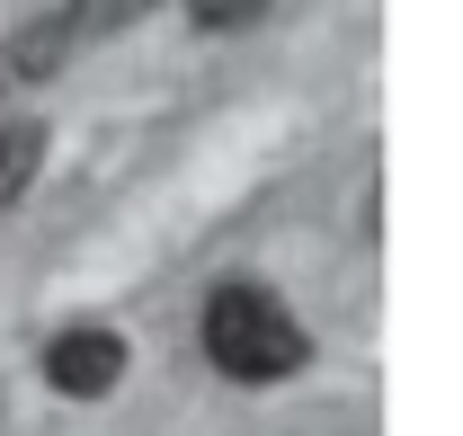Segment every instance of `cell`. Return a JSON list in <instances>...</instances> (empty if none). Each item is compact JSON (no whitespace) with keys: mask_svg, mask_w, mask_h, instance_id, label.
<instances>
[{"mask_svg":"<svg viewBox=\"0 0 463 436\" xmlns=\"http://www.w3.org/2000/svg\"><path fill=\"white\" fill-rule=\"evenodd\" d=\"M45 383H54L62 401H108L116 383H125V338L116 329H62L54 347H45Z\"/></svg>","mask_w":463,"mask_h":436,"instance_id":"3957f363","label":"cell"},{"mask_svg":"<svg viewBox=\"0 0 463 436\" xmlns=\"http://www.w3.org/2000/svg\"><path fill=\"white\" fill-rule=\"evenodd\" d=\"M36 169H45V125L36 116H18V125H0V214L36 187Z\"/></svg>","mask_w":463,"mask_h":436,"instance_id":"277c9868","label":"cell"},{"mask_svg":"<svg viewBox=\"0 0 463 436\" xmlns=\"http://www.w3.org/2000/svg\"><path fill=\"white\" fill-rule=\"evenodd\" d=\"M161 0H54L9 54H0V81H54L62 62H80V54H99L108 36H125L134 18H152Z\"/></svg>","mask_w":463,"mask_h":436,"instance_id":"7a4b0ae2","label":"cell"},{"mask_svg":"<svg viewBox=\"0 0 463 436\" xmlns=\"http://www.w3.org/2000/svg\"><path fill=\"white\" fill-rule=\"evenodd\" d=\"M196 347H205V365L241 392H268V383H294L312 365V329L294 321L286 303H277V285H259V276H232L205 294V312H196Z\"/></svg>","mask_w":463,"mask_h":436,"instance_id":"6da1fadb","label":"cell"},{"mask_svg":"<svg viewBox=\"0 0 463 436\" xmlns=\"http://www.w3.org/2000/svg\"><path fill=\"white\" fill-rule=\"evenodd\" d=\"M277 0H187V27L196 36H241V27H259Z\"/></svg>","mask_w":463,"mask_h":436,"instance_id":"5b68a950","label":"cell"}]
</instances>
